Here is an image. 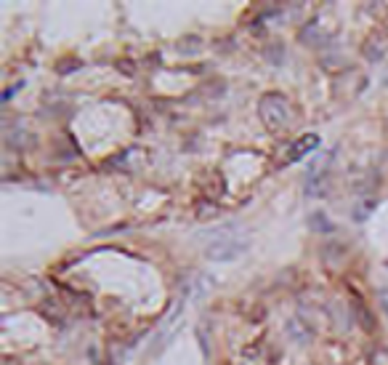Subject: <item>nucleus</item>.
<instances>
[{
	"mask_svg": "<svg viewBox=\"0 0 388 365\" xmlns=\"http://www.w3.org/2000/svg\"><path fill=\"white\" fill-rule=\"evenodd\" d=\"M245 245L248 243H237L234 238H223V240L210 243V248H207V256H210V259H229V256L239 253Z\"/></svg>",
	"mask_w": 388,
	"mask_h": 365,
	"instance_id": "3",
	"label": "nucleus"
},
{
	"mask_svg": "<svg viewBox=\"0 0 388 365\" xmlns=\"http://www.w3.org/2000/svg\"><path fill=\"white\" fill-rule=\"evenodd\" d=\"M258 115L261 123L269 128V131H282L287 123H290V107L282 94H266L258 105Z\"/></svg>",
	"mask_w": 388,
	"mask_h": 365,
	"instance_id": "1",
	"label": "nucleus"
},
{
	"mask_svg": "<svg viewBox=\"0 0 388 365\" xmlns=\"http://www.w3.org/2000/svg\"><path fill=\"white\" fill-rule=\"evenodd\" d=\"M317 147H320V136H317V134H306V136H301L298 141L290 144V150H287V155H285V163H295V160L306 157V152H311V150H317Z\"/></svg>",
	"mask_w": 388,
	"mask_h": 365,
	"instance_id": "2",
	"label": "nucleus"
},
{
	"mask_svg": "<svg viewBox=\"0 0 388 365\" xmlns=\"http://www.w3.org/2000/svg\"><path fill=\"white\" fill-rule=\"evenodd\" d=\"M378 43H380V40H378V37H372L370 43L364 46V53L370 56V62H380V59L386 56V46H378Z\"/></svg>",
	"mask_w": 388,
	"mask_h": 365,
	"instance_id": "4",
	"label": "nucleus"
}]
</instances>
